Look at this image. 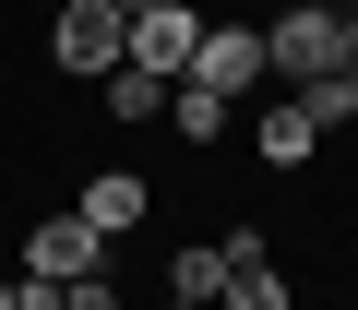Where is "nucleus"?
I'll list each match as a JSON object with an SVG mask.
<instances>
[{
  "label": "nucleus",
  "mask_w": 358,
  "mask_h": 310,
  "mask_svg": "<svg viewBox=\"0 0 358 310\" xmlns=\"http://www.w3.org/2000/svg\"><path fill=\"white\" fill-rule=\"evenodd\" d=\"M263 60H275L287 84H310V72H346V13H334V0H287V13L263 24Z\"/></svg>",
  "instance_id": "nucleus-1"
},
{
  "label": "nucleus",
  "mask_w": 358,
  "mask_h": 310,
  "mask_svg": "<svg viewBox=\"0 0 358 310\" xmlns=\"http://www.w3.org/2000/svg\"><path fill=\"white\" fill-rule=\"evenodd\" d=\"M48 60H60V72H84V84H108V72L131 60V24L108 13V0H84V13H60V24H48Z\"/></svg>",
  "instance_id": "nucleus-2"
},
{
  "label": "nucleus",
  "mask_w": 358,
  "mask_h": 310,
  "mask_svg": "<svg viewBox=\"0 0 358 310\" xmlns=\"http://www.w3.org/2000/svg\"><path fill=\"white\" fill-rule=\"evenodd\" d=\"M275 60H263V24H203V48H192V72L179 84H215V96H251Z\"/></svg>",
  "instance_id": "nucleus-3"
},
{
  "label": "nucleus",
  "mask_w": 358,
  "mask_h": 310,
  "mask_svg": "<svg viewBox=\"0 0 358 310\" xmlns=\"http://www.w3.org/2000/svg\"><path fill=\"white\" fill-rule=\"evenodd\" d=\"M192 48H203V13H192V0H155V13L131 24V72H155V84L192 72Z\"/></svg>",
  "instance_id": "nucleus-4"
},
{
  "label": "nucleus",
  "mask_w": 358,
  "mask_h": 310,
  "mask_svg": "<svg viewBox=\"0 0 358 310\" xmlns=\"http://www.w3.org/2000/svg\"><path fill=\"white\" fill-rule=\"evenodd\" d=\"M72 215H84L96 239H131V227L155 215V179H143V168H96V179L72 191Z\"/></svg>",
  "instance_id": "nucleus-5"
},
{
  "label": "nucleus",
  "mask_w": 358,
  "mask_h": 310,
  "mask_svg": "<svg viewBox=\"0 0 358 310\" xmlns=\"http://www.w3.org/2000/svg\"><path fill=\"white\" fill-rule=\"evenodd\" d=\"M96 263H108V239H96L84 215H48V227L24 239V274H36V286H72V274H96Z\"/></svg>",
  "instance_id": "nucleus-6"
},
{
  "label": "nucleus",
  "mask_w": 358,
  "mask_h": 310,
  "mask_svg": "<svg viewBox=\"0 0 358 310\" xmlns=\"http://www.w3.org/2000/svg\"><path fill=\"white\" fill-rule=\"evenodd\" d=\"M251 143H263V168H310V155H322V119H310L299 96H275V108L251 119Z\"/></svg>",
  "instance_id": "nucleus-7"
},
{
  "label": "nucleus",
  "mask_w": 358,
  "mask_h": 310,
  "mask_svg": "<svg viewBox=\"0 0 358 310\" xmlns=\"http://www.w3.org/2000/svg\"><path fill=\"white\" fill-rule=\"evenodd\" d=\"M227 263H239L227 239H215V251H179V263H167V310H215V298H227Z\"/></svg>",
  "instance_id": "nucleus-8"
},
{
  "label": "nucleus",
  "mask_w": 358,
  "mask_h": 310,
  "mask_svg": "<svg viewBox=\"0 0 358 310\" xmlns=\"http://www.w3.org/2000/svg\"><path fill=\"white\" fill-rule=\"evenodd\" d=\"M96 96H108V119H120V131H143V119H167V84H155V72H131V60H120V72H108Z\"/></svg>",
  "instance_id": "nucleus-9"
},
{
  "label": "nucleus",
  "mask_w": 358,
  "mask_h": 310,
  "mask_svg": "<svg viewBox=\"0 0 358 310\" xmlns=\"http://www.w3.org/2000/svg\"><path fill=\"white\" fill-rule=\"evenodd\" d=\"M167 119H179V143H215L227 131V96L215 84H167Z\"/></svg>",
  "instance_id": "nucleus-10"
},
{
  "label": "nucleus",
  "mask_w": 358,
  "mask_h": 310,
  "mask_svg": "<svg viewBox=\"0 0 358 310\" xmlns=\"http://www.w3.org/2000/svg\"><path fill=\"white\" fill-rule=\"evenodd\" d=\"M299 108H310L322 131H358V72H310V84H299Z\"/></svg>",
  "instance_id": "nucleus-11"
},
{
  "label": "nucleus",
  "mask_w": 358,
  "mask_h": 310,
  "mask_svg": "<svg viewBox=\"0 0 358 310\" xmlns=\"http://www.w3.org/2000/svg\"><path fill=\"white\" fill-rule=\"evenodd\" d=\"M60 310H120V286H108V263H96V274H72V286H60Z\"/></svg>",
  "instance_id": "nucleus-12"
},
{
  "label": "nucleus",
  "mask_w": 358,
  "mask_h": 310,
  "mask_svg": "<svg viewBox=\"0 0 358 310\" xmlns=\"http://www.w3.org/2000/svg\"><path fill=\"white\" fill-rule=\"evenodd\" d=\"M108 13H120V24H143V13H155V0H108Z\"/></svg>",
  "instance_id": "nucleus-13"
},
{
  "label": "nucleus",
  "mask_w": 358,
  "mask_h": 310,
  "mask_svg": "<svg viewBox=\"0 0 358 310\" xmlns=\"http://www.w3.org/2000/svg\"><path fill=\"white\" fill-rule=\"evenodd\" d=\"M0 310H24V286H13V274H0Z\"/></svg>",
  "instance_id": "nucleus-14"
},
{
  "label": "nucleus",
  "mask_w": 358,
  "mask_h": 310,
  "mask_svg": "<svg viewBox=\"0 0 358 310\" xmlns=\"http://www.w3.org/2000/svg\"><path fill=\"white\" fill-rule=\"evenodd\" d=\"M60 13H84V0H60Z\"/></svg>",
  "instance_id": "nucleus-15"
},
{
  "label": "nucleus",
  "mask_w": 358,
  "mask_h": 310,
  "mask_svg": "<svg viewBox=\"0 0 358 310\" xmlns=\"http://www.w3.org/2000/svg\"><path fill=\"white\" fill-rule=\"evenodd\" d=\"M334 13H358V0H334Z\"/></svg>",
  "instance_id": "nucleus-16"
}]
</instances>
